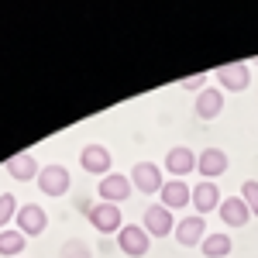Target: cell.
<instances>
[{"label": "cell", "mask_w": 258, "mask_h": 258, "mask_svg": "<svg viewBox=\"0 0 258 258\" xmlns=\"http://www.w3.org/2000/svg\"><path fill=\"white\" fill-rule=\"evenodd\" d=\"M90 224H93V231H100V234H117L120 227H124L120 207L117 203H103V200H100L97 207L90 210Z\"/></svg>", "instance_id": "4"}, {"label": "cell", "mask_w": 258, "mask_h": 258, "mask_svg": "<svg viewBox=\"0 0 258 258\" xmlns=\"http://www.w3.org/2000/svg\"><path fill=\"white\" fill-rule=\"evenodd\" d=\"M38 189L45 197H66L69 193V169L66 165H45L38 172Z\"/></svg>", "instance_id": "7"}, {"label": "cell", "mask_w": 258, "mask_h": 258, "mask_svg": "<svg viewBox=\"0 0 258 258\" xmlns=\"http://www.w3.org/2000/svg\"><path fill=\"white\" fill-rule=\"evenodd\" d=\"M97 193L103 203H124L131 197V176H120V172H110V176L100 179Z\"/></svg>", "instance_id": "11"}, {"label": "cell", "mask_w": 258, "mask_h": 258, "mask_svg": "<svg viewBox=\"0 0 258 258\" xmlns=\"http://www.w3.org/2000/svg\"><path fill=\"white\" fill-rule=\"evenodd\" d=\"M220 110H224V90H220V86H203L197 93V117L214 120Z\"/></svg>", "instance_id": "15"}, {"label": "cell", "mask_w": 258, "mask_h": 258, "mask_svg": "<svg viewBox=\"0 0 258 258\" xmlns=\"http://www.w3.org/2000/svg\"><path fill=\"white\" fill-rule=\"evenodd\" d=\"M11 217H18V200L11 197V193H0V231L7 227Z\"/></svg>", "instance_id": "21"}, {"label": "cell", "mask_w": 258, "mask_h": 258, "mask_svg": "<svg viewBox=\"0 0 258 258\" xmlns=\"http://www.w3.org/2000/svg\"><path fill=\"white\" fill-rule=\"evenodd\" d=\"M165 172L169 176H176V179H186L189 172H197V155L189 152V148H169L165 152Z\"/></svg>", "instance_id": "13"}, {"label": "cell", "mask_w": 258, "mask_h": 258, "mask_svg": "<svg viewBox=\"0 0 258 258\" xmlns=\"http://www.w3.org/2000/svg\"><path fill=\"white\" fill-rule=\"evenodd\" d=\"M220 203H224V197H220L217 182H197L193 186V207H197L200 217H207V214H214V210H220Z\"/></svg>", "instance_id": "12"}, {"label": "cell", "mask_w": 258, "mask_h": 258, "mask_svg": "<svg viewBox=\"0 0 258 258\" xmlns=\"http://www.w3.org/2000/svg\"><path fill=\"white\" fill-rule=\"evenodd\" d=\"M80 165H83V172H90V176H110L114 155H110L107 145H86L80 152Z\"/></svg>", "instance_id": "3"}, {"label": "cell", "mask_w": 258, "mask_h": 258, "mask_svg": "<svg viewBox=\"0 0 258 258\" xmlns=\"http://www.w3.org/2000/svg\"><path fill=\"white\" fill-rule=\"evenodd\" d=\"M220 220L227 224V227H244L248 220H251V210H248V203L241 197H224V203H220Z\"/></svg>", "instance_id": "17"}, {"label": "cell", "mask_w": 258, "mask_h": 258, "mask_svg": "<svg viewBox=\"0 0 258 258\" xmlns=\"http://www.w3.org/2000/svg\"><path fill=\"white\" fill-rule=\"evenodd\" d=\"M203 83H207V76H193V80H186L182 86L186 90H203Z\"/></svg>", "instance_id": "23"}, {"label": "cell", "mask_w": 258, "mask_h": 258, "mask_svg": "<svg viewBox=\"0 0 258 258\" xmlns=\"http://www.w3.org/2000/svg\"><path fill=\"white\" fill-rule=\"evenodd\" d=\"M4 169H7V176L18 179V182H28V179H35L41 172L31 152H18V155H11V159L4 162Z\"/></svg>", "instance_id": "16"}, {"label": "cell", "mask_w": 258, "mask_h": 258, "mask_svg": "<svg viewBox=\"0 0 258 258\" xmlns=\"http://www.w3.org/2000/svg\"><path fill=\"white\" fill-rule=\"evenodd\" d=\"M241 200L248 203V210H251V217H258V182H255V179H248V182L241 186Z\"/></svg>", "instance_id": "22"}, {"label": "cell", "mask_w": 258, "mask_h": 258, "mask_svg": "<svg viewBox=\"0 0 258 258\" xmlns=\"http://www.w3.org/2000/svg\"><path fill=\"white\" fill-rule=\"evenodd\" d=\"M231 248H234L231 234H220V231L207 234V238H203V244H200V251H203L207 258H227V255H231Z\"/></svg>", "instance_id": "18"}, {"label": "cell", "mask_w": 258, "mask_h": 258, "mask_svg": "<svg viewBox=\"0 0 258 258\" xmlns=\"http://www.w3.org/2000/svg\"><path fill=\"white\" fill-rule=\"evenodd\" d=\"M207 234H210V231H207V220L200 217V214H189V217H182L176 224V241L182 248H200Z\"/></svg>", "instance_id": "6"}, {"label": "cell", "mask_w": 258, "mask_h": 258, "mask_svg": "<svg viewBox=\"0 0 258 258\" xmlns=\"http://www.w3.org/2000/svg\"><path fill=\"white\" fill-rule=\"evenodd\" d=\"M152 238H165V234H172L176 231V220H172V210H165V207H148L145 210V224H141Z\"/></svg>", "instance_id": "14"}, {"label": "cell", "mask_w": 258, "mask_h": 258, "mask_svg": "<svg viewBox=\"0 0 258 258\" xmlns=\"http://www.w3.org/2000/svg\"><path fill=\"white\" fill-rule=\"evenodd\" d=\"M117 248L131 258H145L152 248V234L141 227V224H124L117 231Z\"/></svg>", "instance_id": "1"}, {"label": "cell", "mask_w": 258, "mask_h": 258, "mask_svg": "<svg viewBox=\"0 0 258 258\" xmlns=\"http://www.w3.org/2000/svg\"><path fill=\"white\" fill-rule=\"evenodd\" d=\"M227 152L224 148H207V152H200V159H197V172L207 182H214V179H220L224 172H227Z\"/></svg>", "instance_id": "10"}, {"label": "cell", "mask_w": 258, "mask_h": 258, "mask_svg": "<svg viewBox=\"0 0 258 258\" xmlns=\"http://www.w3.org/2000/svg\"><path fill=\"white\" fill-rule=\"evenodd\" d=\"M59 258H93V251H90V244L80 238H73V241H66L59 248Z\"/></svg>", "instance_id": "20"}, {"label": "cell", "mask_w": 258, "mask_h": 258, "mask_svg": "<svg viewBox=\"0 0 258 258\" xmlns=\"http://www.w3.org/2000/svg\"><path fill=\"white\" fill-rule=\"evenodd\" d=\"M217 83H220L224 93H241V90H248V86H251V69H248V62H227V66H220Z\"/></svg>", "instance_id": "2"}, {"label": "cell", "mask_w": 258, "mask_h": 258, "mask_svg": "<svg viewBox=\"0 0 258 258\" xmlns=\"http://www.w3.org/2000/svg\"><path fill=\"white\" fill-rule=\"evenodd\" d=\"M28 248V238L21 231H0V255L4 258H21Z\"/></svg>", "instance_id": "19"}, {"label": "cell", "mask_w": 258, "mask_h": 258, "mask_svg": "<svg viewBox=\"0 0 258 258\" xmlns=\"http://www.w3.org/2000/svg\"><path fill=\"white\" fill-rule=\"evenodd\" d=\"M131 186H135L138 193H162V186H165L162 169L155 162H138V165L131 169Z\"/></svg>", "instance_id": "5"}, {"label": "cell", "mask_w": 258, "mask_h": 258, "mask_svg": "<svg viewBox=\"0 0 258 258\" xmlns=\"http://www.w3.org/2000/svg\"><path fill=\"white\" fill-rule=\"evenodd\" d=\"M159 197L165 210H186V203L193 207V189L186 186V179H165Z\"/></svg>", "instance_id": "9"}, {"label": "cell", "mask_w": 258, "mask_h": 258, "mask_svg": "<svg viewBox=\"0 0 258 258\" xmlns=\"http://www.w3.org/2000/svg\"><path fill=\"white\" fill-rule=\"evenodd\" d=\"M48 227V214L41 210L38 203H21L18 207V231L24 238H35Z\"/></svg>", "instance_id": "8"}]
</instances>
